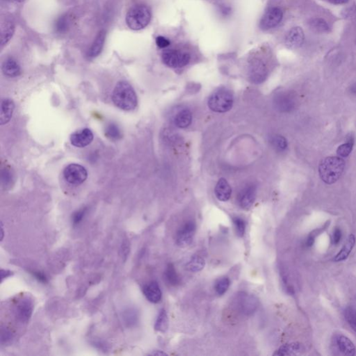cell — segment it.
Here are the masks:
<instances>
[{"instance_id": "cell-1", "label": "cell", "mask_w": 356, "mask_h": 356, "mask_svg": "<svg viewBox=\"0 0 356 356\" xmlns=\"http://www.w3.org/2000/svg\"><path fill=\"white\" fill-rule=\"evenodd\" d=\"M112 100L119 109L132 111L137 107L138 99L135 89L126 81H120L113 91Z\"/></svg>"}, {"instance_id": "cell-2", "label": "cell", "mask_w": 356, "mask_h": 356, "mask_svg": "<svg viewBox=\"0 0 356 356\" xmlns=\"http://www.w3.org/2000/svg\"><path fill=\"white\" fill-rule=\"evenodd\" d=\"M345 168V161L339 157H328L321 161L319 166L320 178L323 182L332 184L341 177Z\"/></svg>"}, {"instance_id": "cell-3", "label": "cell", "mask_w": 356, "mask_h": 356, "mask_svg": "<svg viewBox=\"0 0 356 356\" xmlns=\"http://www.w3.org/2000/svg\"><path fill=\"white\" fill-rule=\"evenodd\" d=\"M151 11L144 4L135 5L127 13L125 21L129 28L138 31L145 28L151 20Z\"/></svg>"}, {"instance_id": "cell-4", "label": "cell", "mask_w": 356, "mask_h": 356, "mask_svg": "<svg viewBox=\"0 0 356 356\" xmlns=\"http://www.w3.org/2000/svg\"><path fill=\"white\" fill-rule=\"evenodd\" d=\"M234 99L233 94L228 90L221 89L216 91L210 96L208 107L213 112L225 113L233 107Z\"/></svg>"}, {"instance_id": "cell-5", "label": "cell", "mask_w": 356, "mask_h": 356, "mask_svg": "<svg viewBox=\"0 0 356 356\" xmlns=\"http://www.w3.org/2000/svg\"><path fill=\"white\" fill-rule=\"evenodd\" d=\"M161 59L170 68H179L187 66L191 59L187 52L178 50H166L162 52Z\"/></svg>"}, {"instance_id": "cell-6", "label": "cell", "mask_w": 356, "mask_h": 356, "mask_svg": "<svg viewBox=\"0 0 356 356\" xmlns=\"http://www.w3.org/2000/svg\"><path fill=\"white\" fill-rule=\"evenodd\" d=\"M34 303L29 297H22L15 305L14 313L16 319L21 323H27L33 313Z\"/></svg>"}, {"instance_id": "cell-7", "label": "cell", "mask_w": 356, "mask_h": 356, "mask_svg": "<svg viewBox=\"0 0 356 356\" xmlns=\"http://www.w3.org/2000/svg\"><path fill=\"white\" fill-rule=\"evenodd\" d=\"M65 179L71 184L79 185L85 182L87 178L88 173L84 166L78 164H71L67 166L63 171Z\"/></svg>"}, {"instance_id": "cell-8", "label": "cell", "mask_w": 356, "mask_h": 356, "mask_svg": "<svg viewBox=\"0 0 356 356\" xmlns=\"http://www.w3.org/2000/svg\"><path fill=\"white\" fill-rule=\"evenodd\" d=\"M236 303L239 311L247 316L256 313L259 306V300L257 297L245 292H241L237 296Z\"/></svg>"}, {"instance_id": "cell-9", "label": "cell", "mask_w": 356, "mask_h": 356, "mask_svg": "<svg viewBox=\"0 0 356 356\" xmlns=\"http://www.w3.org/2000/svg\"><path fill=\"white\" fill-rule=\"evenodd\" d=\"M248 72L250 79L255 84H261L267 79V66L259 59L255 58L250 61Z\"/></svg>"}, {"instance_id": "cell-10", "label": "cell", "mask_w": 356, "mask_h": 356, "mask_svg": "<svg viewBox=\"0 0 356 356\" xmlns=\"http://www.w3.org/2000/svg\"><path fill=\"white\" fill-rule=\"evenodd\" d=\"M283 13L280 8L272 7L267 10L259 22V27L264 31L275 28L281 22Z\"/></svg>"}, {"instance_id": "cell-11", "label": "cell", "mask_w": 356, "mask_h": 356, "mask_svg": "<svg viewBox=\"0 0 356 356\" xmlns=\"http://www.w3.org/2000/svg\"><path fill=\"white\" fill-rule=\"evenodd\" d=\"M197 225L192 221H189L183 225L176 235V244L180 247H186L192 242L195 235Z\"/></svg>"}, {"instance_id": "cell-12", "label": "cell", "mask_w": 356, "mask_h": 356, "mask_svg": "<svg viewBox=\"0 0 356 356\" xmlns=\"http://www.w3.org/2000/svg\"><path fill=\"white\" fill-rule=\"evenodd\" d=\"M94 140V134L89 129L84 128L78 130L72 134L71 142L72 145L78 148H84Z\"/></svg>"}, {"instance_id": "cell-13", "label": "cell", "mask_w": 356, "mask_h": 356, "mask_svg": "<svg viewBox=\"0 0 356 356\" xmlns=\"http://www.w3.org/2000/svg\"><path fill=\"white\" fill-rule=\"evenodd\" d=\"M305 35L303 29L300 27H293L286 36L285 44L290 49L298 48L304 42Z\"/></svg>"}, {"instance_id": "cell-14", "label": "cell", "mask_w": 356, "mask_h": 356, "mask_svg": "<svg viewBox=\"0 0 356 356\" xmlns=\"http://www.w3.org/2000/svg\"><path fill=\"white\" fill-rule=\"evenodd\" d=\"M256 197V187L251 185L245 188L244 190L239 194V203L240 206L245 210H250L252 207L253 203H254Z\"/></svg>"}, {"instance_id": "cell-15", "label": "cell", "mask_w": 356, "mask_h": 356, "mask_svg": "<svg viewBox=\"0 0 356 356\" xmlns=\"http://www.w3.org/2000/svg\"><path fill=\"white\" fill-rule=\"evenodd\" d=\"M143 294L147 299L153 303H158L161 299L162 294L159 285L155 281L150 282L143 288Z\"/></svg>"}, {"instance_id": "cell-16", "label": "cell", "mask_w": 356, "mask_h": 356, "mask_svg": "<svg viewBox=\"0 0 356 356\" xmlns=\"http://www.w3.org/2000/svg\"><path fill=\"white\" fill-rule=\"evenodd\" d=\"M215 195L220 201H228L232 194L229 183L224 178H220L215 187Z\"/></svg>"}, {"instance_id": "cell-17", "label": "cell", "mask_w": 356, "mask_h": 356, "mask_svg": "<svg viewBox=\"0 0 356 356\" xmlns=\"http://www.w3.org/2000/svg\"><path fill=\"white\" fill-rule=\"evenodd\" d=\"M106 39V32L104 30H101L96 36L92 45L90 47L87 52V57L89 58H95L100 55L103 49L104 42Z\"/></svg>"}, {"instance_id": "cell-18", "label": "cell", "mask_w": 356, "mask_h": 356, "mask_svg": "<svg viewBox=\"0 0 356 356\" xmlns=\"http://www.w3.org/2000/svg\"><path fill=\"white\" fill-rule=\"evenodd\" d=\"M336 345L339 352L346 356H354L356 349L350 339L344 336H338L336 338Z\"/></svg>"}, {"instance_id": "cell-19", "label": "cell", "mask_w": 356, "mask_h": 356, "mask_svg": "<svg viewBox=\"0 0 356 356\" xmlns=\"http://www.w3.org/2000/svg\"><path fill=\"white\" fill-rule=\"evenodd\" d=\"M15 109L14 101L11 99H3L1 104V114H0V124L1 125L8 123L13 117Z\"/></svg>"}, {"instance_id": "cell-20", "label": "cell", "mask_w": 356, "mask_h": 356, "mask_svg": "<svg viewBox=\"0 0 356 356\" xmlns=\"http://www.w3.org/2000/svg\"><path fill=\"white\" fill-rule=\"evenodd\" d=\"M1 69H2L3 73L9 78H16V77L19 76L21 73L20 66L19 63L13 58H9L5 60Z\"/></svg>"}, {"instance_id": "cell-21", "label": "cell", "mask_w": 356, "mask_h": 356, "mask_svg": "<svg viewBox=\"0 0 356 356\" xmlns=\"http://www.w3.org/2000/svg\"><path fill=\"white\" fill-rule=\"evenodd\" d=\"M303 350V347L298 342L290 343L279 348L274 356H295Z\"/></svg>"}, {"instance_id": "cell-22", "label": "cell", "mask_w": 356, "mask_h": 356, "mask_svg": "<svg viewBox=\"0 0 356 356\" xmlns=\"http://www.w3.org/2000/svg\"><path fill=\"white\" fill-rule=\"evenodd\" d=\"M355 243V236L354 235H349L347 242L344 245L341 251L336 255L333 260L335 262H341V261L347 259L349 257V254L352 252V249H354Z\"/></svg>"}, {"instance_id": "cell-23", "label": "cell", "mask_w": 356, "mask_h": 356, "mask_svg": "<svg viewBox=\"0 0 356 356\" xmlns=\"http://www.w3.org/2000/svg\"><path fill=\"white\" fill-rule=\"evenodd\" d=\"M192 121V114L189 109H184L178 113L175 117V125L179 128H186Z\"/></svg>"}, {"instance_id": "cell-24", "label": "cell", "mask_w": 356, "mask_h": 356, "mask_svg": "<svg viewBox=\"0 0 356 356\" xmlns=\"http://www.w3.org/2000/svg\"><path fill=\"white\" fill-rule=\"evenodd\" d=\"M275 104L279 110L287 112L292 109L294 106L293 99L289 94L277 95L275 98Z\"/></svg>"}, {"instance_id": "cell-25", "label": "cell", "mask_w": 356, "mask_h": 356, "mask_svg": "<svg viewBox=\"0 0 356 356\" xmlns=\"http://www.w3.org/2000/svg\"><path fill=\"white\" fill-rule=\"evenodd\" d=\"M15 32L14 24L11 22H6L1 26V44L5 45L12 39Z\"/></svg>"}, {"instance_id": "cell-26", "label": "cell", "mask_w": 356, "mask_h": 356, "mask_svg": "<svg viewBox=\"0 0 356 356\" xmlns=\"http://www.w3.org/2000/svg\"><path fill=\"white\" fill-rule=\"evenodd\" d=\"M169 328V319L166 310L162 309L159 312L155 323V331L165 333Z\"/></svg>"}, {"instance_id": "cell-27", "label": "cell", "mask_w": 356, "mask_h": 356, "mask_svg": "<svg viewBox=\"0 0 356 356\" xmlns=\"http://www.w3.org/2000/svg\"><path fill=\"white\" fill-rule=\"evenodd\" d=\"M205 261L201 256H195L191 258L188 262L186 267L189 272H198L202 270L205 267Z\"/></svg>"}, {"instance_id": "cell-28", "label": "cell", "mask_w": 356, "mask_h": 356, "mask_svg": "<svg viewBox=\"0 0 356 356\" xmlns=\"http://www.w3.org/2000/svg\"><path fill=\"white\" fill-rule=\"evenodd\" d=\"M122 316L127 327H133L138 322V313L135 308H127L123 312Z\"/></svg>"}, {"instance_id": "cell-29", "label": "cell", "mask_w": 356, "mask_h": 356, "mask_svg": "<svg viewBox=\"0 0 356 356\" xmlns=\"http://www.w3.org/2000/svg\"><path fill=\"white\" fill-rule=\"evenodd\" d=\"M164 277L169 285L176 286L179 285V277L172 264H169L166 267L164 273Z\"/></svg>"}, {"instance_id": "cell-30", "label": "cell", "mask_w": 356, "mask_h": 356, "mask_svg": "<svg viewBox=\"0 0 356 356\" xmlns=\"http://www.w3.org/2000/svg\"><path fill=\"white\" fill-rule=\"evenodd\" d=\"M310 27L312 30L314 31L316 33H325V32H328L329 30V26H328L327 22L324 20L321 19L313 20L310 22Z\"/></svg>"}, {"instance_id": "cell-31", "label": "cell", "mask_w": 356, "mask_h": 356, "mask_svg": "<svg viewBox=\"0 0 356 356\" xmlns=\"http://www.w3.org/2000/svg\"><path fill=\"white\" fill-rule=\"evenodd\" d=\"M344 317L351 328L356 333V308L349 307L344 311Z\"/></svg>"}, {"instance_id": "cell-32", "label": "cell", "mask_w": 356, "mask_h": 356, "mask_svg": "<svg viewBox=\"0 0 356 356\" xmlns=\"http://www.w3.org/2000/svg\"><path fill=\"white\" fill-rule=\"evenodd\" d=\"M230 285L229 279L226 277H221L217 282L215 285V290L218 295L221 296L224 295L225 292L228 291Z\"/></svg>"}, {"instance_id": "cell-33", "label": "cell", "mask_w": 356, "mask_h": 356, "mask_svg": "<svg viewBox=\"0 0 356 356\" xmlns=\"http://www.w3.org/2000/svg\"><path fill=\"white\" fill-rule=\"evenodd\" d=\"M354 146V140L350 139L347 143L339 145L337 150V153L342 158H347L352 153Z\"/></svg>"}, {"instance_id": "cell-34", "label": "cell", "mask_w": 356, "mask_h": 356, "mask_svg": "<svg viewBox=\"0 0 356 356\" xmlns=\"http://www.w3.org/2000/svg\"><path fill=\"white\" fill-rule=\"evenodd\" d=\"M105 134L108 138H111L112 140H118L121 137L120 130L115 124L112 123L108 125L106 129Z\"/></svg>"}, {"instance_id": "cell-35", "label": "cell", "mask_w": 356, "mask_h": 356, "mask_svg": "<svg viewBox=\"0 0 356 356\" xmlns=\"http://www.w3.org/2000/svg\"><path fill=\"white\" fill-rule=\"evenodd\" d=\"M234 224L237 236L239 237H244L245 230H246V223H245L244 219L237 217L234 219Z\"/></svg>"}, {"instance_id": "cell-36", "label": "cell", "mask_w": 356, "mask_h": 356, "mask_svg": "<svg viewBox=\"0 0 356 356\" xmlns=\"http://www.w3.org/2000/svg\"><path fill=\"white\" fill-rule=\"evenodd\" d=\"M13 339V334L7 328H1L0 333V339L1 344H7L11 342Z\"/></svg>"}, {"instance_id": "cell-37", "label": "cell", "mask_w": 356, "mask_h": 356, "mask_svg": "<svg viewBox=\"0 0 356 356\" xmlns=\"http://www.w3.org/2000/svg\"><path fill=\"white\" fill-rule=\"evenodd\" d=\"M272 143L277 149L284 150L287 148V141L285 137L276 136L273 138Z\"/></svg>"}, {"instance_id": "cell-38", "label": "cell", "mask_w": 356, "mask_h": 356, "mask_svg": "<svg viewBox=\"0 0 356 356\" xmlns=\"http://www.w3.org/2000/svg\"><path fill=\"white\" fill-rule=\"evenodd\" d=\"M86 212H87L86 208H84L75 212L74 215L72 217V222H73V224L74 225V226L79 225L82 221L85 215H86Z\"/></svg>"}, {"instance_id": "cell-39", "label": "cell", "mask_w": 356, "mask_h": 356, "mask_svg": "<svg viewBox=\"0 0 356 356\" xmlns=\"http://www.w3.org/2000/svg\"><path fill=\"white\" fill-rule=\"evenodd\" d=\"M327 224L323 225V228H320V229L315 230V231H313V233L309 235V237H308V239H307L306 241L307 246H313V244H314L315 238H316V235H319V233H321V232L323 231V230L326 229V227H327Z\"/></svg>"}, {"instance_id": "cell-40", "label": "cell", "mask_w": 356, "mask_h": 356, "mask_svg": "<svg viewBox=\"0 0 356 356\" xmlns=\"http://www.w3.org/2000/svg\"><path fill=\"white\" fill-rule=\"evenodd\" d=\"M156 44L159 48H166V47H169L170 45V42L169 39H166L164 37H159L156 38Z\"/></svg>"}, {"instance_id": "cell-41", "label": "cell", "mask_w": 356, "mask_h": 356, "mask_svg": "<svg viewBox=\"0 0 356 356\" xmlns=\"http://www.w3.org/2000/svg\"><path fill=\"white\" fill-rule=\"evenodd\" d=\"M342 239V231L339 228H336L334 231H333L332 242L334 245H337L339 244Z\"/></svg>"}, {"instance_id": "cell-42", "label": "cell", "mask_w": 356, "mask_h": 356, "mask_svg": "<svg viewBox=\"0 0 356 356\" xmlns=\"http://www.w3.org/2000/svg\"><path fill=\"white\" fill-rule=\"evenodd\" d=\"M31 274L33 275L38 281L41 282V283L45 284L47 282V277L45 274L40 272H32Z\"/></svg>"}, {"instance_id": "cell-43", "label": "cell", "mask_w": 356, "mask_h": 356, "mask_svg": "<svg viewBox=\"0 0 356 356\" xmlns=\"http://www.w3.org/2000/svg\"><path fill=\"white\" fill-rule=\"evenodd\" d=\"M14 273L9 270H5V269H1V282H3L4 279L7 278L8 277H11Z\"/></svg>"}, {"instance_id": "cell-44", "label": "cell", "mask_w": 356, "mask_h": 356, "mask_svg": "<svg viewBox=\"0 0 356 356\" xmlns=\"http://www.w3.org/2000/svg\"><path fill=\"white\" fill-rule=\"evenodd\" d=\"M330 2L332 3L333 4H343L348 2L349 0H328Z\"/></svg>"}, {"instance_id": "cell-45", "label": "cell", "mask_w": 356, "mask_h": 356, "mask_svg": "<svg viewBox=\"0 0 356 356\" xmlns=\"http://www.w3.org/2000/svg\"><path fill=\"white\" fill-rule=\"evenodd\" d=\"M150 355L162 356H167V354H166L165 352H161V351H155L154 352L151 353Z\"/></svg>"}, {"instance_id": "cell-46", "label": "cell", "mask_w": 356, "mask_h": 356, "mask_svg": "<svg viewBox=\"0 0 356 356\" xmlns=\"http://www.w3.org/2000/svg\"><path fill=\"white\" fill-rule=\"evenodd\" d=\"M3 228H3V225H2V223H1V240H3V239H4V230H3Z\"/></svg>"}, {"instance_id": "cell-47", "label": "cell", "mask_w": 356, "mask_h": 356, "mask_svg": "<svg viewBox=\"0 0 356 356\" xmlns=\"http://www.w3.org/2000/svg\"><path fill=\"white\" fill-rule=\"evenodd\" d=\"M15 1H24V0H15Z\"/></svg>"}]
</instances>
